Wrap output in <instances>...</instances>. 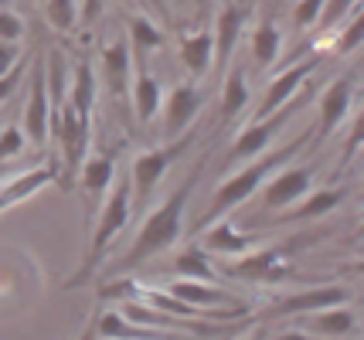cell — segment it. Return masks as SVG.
I'll list each match as a JSON object with an SVG mask.
<instances>
[{"instance_id": "cell-1", "label": "cell", "mask_w": 364, "mask_h": 340, "mask_svg": "<svg viewBox=\"0 0 364 340\" xmlns=\"http://www.w3.org/2000/svg\"><path fill=\"white\" fill-rule=\"evenodd\" d=\"M201 174H205V160H198V167L191 170V177L184 180L167 201H160L157 208L146 214L140 235L133 238L127 256L112 265V273H127L133 265H140V262L154 259L160 252H167L171 245H177L181 231H184V208H188V197H191V191L198 187V177H201Z\"/></svg>"}, {"instance_id": "cell-2", "label": "cell", "mask_w": 364, "mask_h": 340, "mask_svg": "<svg viewBox=\"0 0 364 340\" xmlns=\"http://www.w3.org/2000/svg\"><path fill=\"white\" fill-rule=\"evenodd\" d=\"M129 214H133V184H129V174L112 184V191H106L102 197V204H99V218H92V242H89V252H85V259H82L79 273L68 279V286H82V283H89L92 273L99 269V262L106 259V252H109L112 238L127 228Z\"/></svg>"}, {"instance_id": "cell-3", "label": "cell", "mask_w": 364, "mask_h": 340, "mask_svg": "<svg viewBox=\"0 0 364 340\" xmlns=\"http://www.w3.org/2000/svg\"><path fill=\"white\" fill-rule=\"evenodd\" d=\"M314 130H306L300 136V140H293L289 146H279V150H272L269 157H262L259 163H252V167H245V170H238V174H232V177L225 180L222 187L215 191V197H211V204H208L205 218L198 221V228H208L215 225L218 218H225L232 208H238L242 201H249V197L266 184V177H269L272 170H279V163H286L293 153H300L303 146H306V136H310Z\"/></svg>"}, {"instance_id": "cell-4", "label": "cell", "mask_w": 364, "mask_h": 340, "mask_svg": "<svg viewBox=\"0 0 364 340\" xmlns=\"http://www.w3.org/2000/svg\"><path fill=\"white\" fill-rule=\"evenodd\" d=\"M306 242H310V235L306 238H289V242H279V245H266L259 252L252 248V252H245V259L225 265L222 275H228V279H249V283H279V279H289V269L283 265V259H289L293 252H300Z\"/></svg>"}, {"instance_id": "cell-5", "label": "cell", "mask_w": 364, "mask_h": 340, "mask_svg": "<svg viewBox=\"0 0 364 340\" xmlns=\"http://www.w3.org/2000/svg\"><path fill=\"white\" fill-rule=\"evenodd\" d=\"M191 143H194V133H181L177 140H167L164 146H154V150L140 153L136 160L129 163V184L136 187V191H133V194H136V204H143L146 197L154 194L157 180L171 170V163H177L188 153Z\"/></svg>"}, {"instance_id": "cell-6", "label": "cell", "mask_w": 364, "mask_h": 340, "mask_svg": "<svg viewBox=\"0 0 364 340\" xmlns=\"http://www.w3.org/2000/svg\"><path fill=\"white\" fill-rule=\"evenodd\" d=\"M303 106V99L296 102V99H289L286 106H279L276 113L269 116H262V119H255L249 130H242L235 136V143H232V150H228V163H235V160H249V157H255L259 150H266L269 146V140L276 136V133L283 130L286 123H289V116L296 113Z\"/></svg>"}, {"instance_id": "cell-7", "label": "cell", "mask_w": 364, "mask_h": 340, "mask_svg": "<svg viewBox=\"0 0 364 340\" xmlns=\"http://www.w3.org/2000/svg\"><path fill=\"white\" fill-rule=\"evenodd\" d=\"M48 119H51V102H48V85H45V58H38L31 68V96L24 102V116H21V130L31 143H45L48 140Z\"/></svg>"}, {"instance_id": "cell-8", "label": "cell", "mask_w": 364, "mask_h": 340, "mask_svg": "<svg viewBox=\"0 0 364 340\" xmlns=\"http://www.w3.org/2000/svg\"><path fill=\"white\" fill-rule=\"evenodd\" d=\"M320 62H323L320 55H310L306 62H296V65L286 68L283 75H276V79H272V85L266 89V96H262V102H259V109H255V119H262V116L276 113L279 106H286L289 99L296 96V89H300L303 82H306L320 68Z\"/></svg>"}, {"instance_id": "cell-9", "label": "cell", "mask_w": 364, "mask_h": 340, "mask_svg": "<svg viewBox=\"0 0 364 340\" xmlns=\"http://www.w3.org/2000/svg\"><path fill=\"white\" fill-rule=\"evenodd\" d=\"M344 300H350V292L344 290V286L303 290V292H293V296H283V300L269 309V317H300V313H317V309L341 307Z\"/></svg>"}, {"instance_id": "cell-10", "label": "cell", "mask_w": 364, "mask_h": 340, "mask_svg": "<svg viewBox=\"0 0 364 340\" xmlns=\"http://www.w3.org/2000/svg\"><path fill=\"white\" fill-rule=\"evenodd\" d=\"M201 102L205 96L198 85H177L164 109V140H177L184 130H191L194 116L201 113Z\"/></svg>"}, {"instance_id": "cell-11", "label": "cell", "mask_w": 364, "mask_h": 340, "mask_svg": "<svg viewBox=\"0 0 364 340\" xmlns=\"http://www.w3.org/2000/svg\"><path fill=\"white\" fill-rule=\"evenodd\" d=\"M116 150H106V153H95L89 160H82L79 167V180H82V194L89 201V211H99L102 197L109 191L112 177H116Z\"/></svg>"}, {"instance_id": "cell-12", "label": "cell", "mask_w": 364, "mask_h": 340, "mask_svg": "<svg viewBox=\"0 0 364 340\" xmlns=\"http://www.w3.org/2000/svg\"><path fill=\"white\" fill-rule=\"evenodd\" d=\"M167 292H171V296H177V300H184V303H191V307H198V309L245 307V303H242V296H235V292L222 290L218 283H198V279H177V283H171V286H167Z\"/></svg>"}, {"instance_id": "cell-13", "label": "cell", "mask_w": 364, "mask_h": 340, "mask_svg": "<svg viewBox=\"0 0 364 340\" xmlns=\"http://www.w3.org/2000/svg\"><path fill=\"white\" fill-rule=\"evenodd\" d=\"M310 184H314V167H289L279 177H272V184L262 191V208H289L296 204L300 197L310 194Z\"/></svg>"}, {"instance_id": "cell-14", "label": "cell", "mask_w": 364, "mask_h": 340, "mask_svg": "<svg viewBox=\"0 0 364 340\" xmlns=\"http://www.w3.org/2000/svg\"><path fill=\"white\" fill-rule=\"evenodd\" d=\"M95 334L102 340H194V334H181V330H160V327L129 324L123 313H102Z\"/></svg>"}, {"instance_id": "cell-15", "label": "cell", "mask_w": 364, "mask_h": 340, "mask_svg": "<svg viewBox=\"0 0 364 340\" xmlns=\"http://www.w3.org/2000/svg\"><path fill=\"white\" fill-rule=\"evenodd\" d=\"M354 82H358V72H348V75H341V79L323 92V99H320V123L314 126V133H320V140H327V136L337 130V123L348 116Z\"/></svg>"}, {"instance_id": "cell-16", "label": "cell", "mask_w": 364, "mask_h": 340, "mask_svg": "<svg viewBox=\"0 0 364 340\" xmlns=\"http://www.w3.org/2000/svg\"><path fill=\"white\" fill-rule=\"evenodd\" d=\"M51 180H58V163L28 167V170H21L17 177L0 180V211H7L11 204L24 201V197H31L34 191H41L45 184H51Z\"/></svg>"}, {"instance_id": "cell-17", "label": "cell", "mask_w": 364, "mask_h": 340, "mask_svg": "<svg viewBox=\"0 0 364 340\" xmlns=\"http://www.w3.org/2000/svg\"><path fill=\"white\" fill-rule=\"evenodd\" d=\"M266 242V235H245L238 231L232 221H218V225L208 228L205 235V252L208 256H245Z\"/></svg>"}, {"instance_id": "cell-18", "label": "cell", "mask_w": 364, "mask_h": 340, "mask_svg": "<svg viewBox=\"0 0 364 340\" xmlns=\"http://www.w3.org/2000/svg\"><path fill=\"white\" fill-rule=\"evenodd\" d=\"M300 324L310 334H320V337H348L350 330L358 327V317L348 307H331V309H317V313H300Z\"/></svg>"}, {"instance_id": "cell-19", "label": "cell", "mask_w": 364, "mask_h": 340, "mask_svg": "<svg viewBox=\"0 0 364 340\" xmlns=\"http://www.w3.org/2000/svg\"><path fill=\"white\" fill-rule=\"evenodd\" d=\"M95 89H99V79H95L92 62H79L75 72H72V82H68V92H65V102L82 116H92L95 106Z\"/></svg>"}, {"instance_id": "cell-20", "label": "cell", "mask_w": 364, "mask_h": 340, "mask_svg": "<svg viewBox=\"0 0 364 340\" xmlns=\"http://www.w3.org/2000/svg\"><path fill=\"white\" fill-rule=\"evenodd\" d=\"M129 65H133V55H129L127 41H112L109 48L102 51V79H106L112 96H123L127 92Z\"/></svg>"}, {"instance_id": "cell-21", "label": "cell", "mask_w": 364, "mask_h": 340, "mask_svg": "<svg viewBox=\"0 0 364 340\" xmlns=\"http://www.w3.org/2000/svg\"><path fill=\"white\" fill-rule=\"evenodd\" d=\"M344 201V191L341 187H323V191H314V194L300 197V204L283 214L279 221H314V218H327L337 204Z\"/></svg>"}, {"instance_id": "cell-22", "label": "cell", "mask_w": 364, "mask_h": 340, "mask_svg": "<svg viewBox=\"0 0 364 340\" xmlns=\"http://www.w3.org/2000/svg\"><path fill=\"white\" fill-rule=\"evenodd\" d=\"M181 62H184L191 75H205L211 62H215V38H211V31L184 34L181 38Z\"/></svg>"}, {"instance_id": "cell-23", "label": "cell", "mask_w": 364, "mask_h": 340, "mask_svg": "<svg viewBox=\"0 0 364 340\" xmlns=\"http://www.w3.org/2000/svg\"><path fill=\"white\" fill-rule=\"evenodd\" d=\"M245 17L249 14H245L242 7H235V4L222 7V14H218V28L211 31V38L218 41V65H225V62L232 58L238 34H242V28H245Z\"/></svg>"}, {"instance_id": "cell-24", "label": "cell", "mask_w": 364, "mask_h": 340, "mask_svg": "<svg viewBox=\"0 0 364 340\" xmlns=\"http://www.w3.org/2000/svg\"><path fill=\"white\" fill-rule=\"evenodd\" d=\"M133 109L140 123H150L160 109V82L146 72V65H136V75H133Z\"/></svg>"}, {"instance_id": "cell-25", "label": "cell", "mask_w": 364, "mask_h": 340, "mask_svg": "<svg viewBox=\"0 0 364 340\" xmlns=\"http://www.w3.org/2000/svg\"><path fill=\"white\" fill-rule=\"evenodd\" d=\"M127 28H129V41H127V45H129L133 62H136V65H146V55L164 45V31H160L154 21H146V17H129Z\"/></svg>"}, {"instance_id": "cell-26", "label": "cell", "mask_w": 364, "mask_h": 340, "mask_svg": "<svg viewBox=\"0 0 364 340\" xmlns=\"http://www.w3.org/2000/svg\"><path fill=\"white\" fill-rule=\"evenodd\" d=\"M249 102V82H245V68H232L222 89V119H235Z\"/></svg>"}, {"instance_id": "cell-27", "label": "cell", "mask_w": 364, "mask_h": 340, "mask_svg": "<svg viewBox=\"0 0 364 340\" xmlns=\"http://www.w3.org/2000/svg\"><path fill=\"white\" fill-rule=\"evenodd\" d=\"M279 48H283V34L279 28L266 21V24H259L252 34V55H255V65L259 68H269L276 58H279Z\"/></svg>"}, {"instance_id": "cell-28", "label": "cell", "mask_w": 364, "mask_h": 340, "mask_svg": "<svg viewBox=\"0 0 364 340\" xmlns=\"http://www.w3.org/2000/svg\"><path fill=\"white\" fill-rule=\"evenodd\" d=\"M177 273H184V279H198V283H218V273L211 265V256L205 248H188L177 256Z\"/></svg>"}, {"instance_id": "cell-29", "label": "cell", "mask_w": 364, "mask_h": 340, "mask_svg": "<svg viewBox=\"0 0 364 340\" xmlns=\"http://www.w3.org/2000/svg\"><path fill=\"white\" fill-rule=\"evenodd\" d=\"M45 17L55 31H72L79 21V4L75 0H45Z\"/></svg>"}, {"instance_id": "cell-30", "label": "cell", "mask_w": 364, "mask_h": 340, "mask_svg": "<svg viewBox=\"0 0 364 340\" xmlns=\"http://www.w3.org/2000/svg\"><path fill=\"white\" fill-rule=\"evenodd\" d=\"M24 143H28V136L21 130V123H11L7 130H0V160H14V157H21Z\"/></svg>"}, {"instance_id": "cell-31", "label": "cell", "mask_w": 364, "mask_h": 340, "mask_svg": "<svg viewBox=\"0 0 364 340\" xmlns=\"http://www.w3.org/2000/svg\"><path fill=\"white\" fill-rule=\"evenodd\" d=\"M323 4H327V0H300V4H296V11H293V24H296V28H310V24H317Z\"/></svg>"}, {"instance_id": "cell-32", "label": "cell", "mask_w": 364, "mask_h": 340, "mask_svg": "<svg viewBox=\"0 0 364 340\" xmlns=\"http://www.w3.org/2000/svg\"><path fill=\"white\" fill-rule=\"evenodd\" d=\"M354 4H358V0H327L323 11H320V24H323V28H333L337 21L348 17V11L354 7Z\"/></svg>"}, {"instance_id": "cell-33", "label": "cell", "mask_w": 364, "mask_h": 340, "mask_svg": "<svg viewBox=\"0 0 364 340\" xmlns=\"http://www.w3.org/2000/svg\"><path fill=\"white\" fill-rule=\"evenodd\" d=\"M24 72H28V62L21 58V62H17L7 75H0V106H4V102L17 92V85H21V79H24Z\"/></svg>"}, {"instance_id": "cell-34", "label": "cell", "mask_w": 364, "mask_h": 340, "mask_svg": "<svg viewBox=\"0 0 364 340\" xmlns=\"http://www.w3.org/2000/svg\"><path fill=\"white\" fill-rule=\"evenodd\" d=\"M24 34V21L14 11H0V41H21Z\"/></svg>"}, {"instance_id": "cell-35", "label": "cell", "mask_w": 364, "mask_h": 340, "mask_svg": "<svg viewBox=\"0 0 364 340\" xmlns=\"http://www.w3.org/2000/svg\"><path fill=\"white\" fill-rule=\"evenodd\" d=\"M361 34H364V24H361V14H358V17H354V24H348V28H344V38H341L337 51H341V55L358 51V48H361Z\"/></svg>"}, {"instance_id": "cell-36", "label": "cell", "mask_w": 364, "mask_h": 340, "mask_svg": "<svg viewBox=\"0 0 364 340\" xmlns=\"http://www.w3.org/2000/svg\"><path fill=\"white\" fill-rule=\"evenodd\" d=\"M21 58H24V51H21L17 41H0V75H7Z\"/></svg>"}, {"instance_id": "cell-37", "label": "cell", "mask_w": 364, "mask_h": 340, "mask_svg": "<svg viewBox=\"0 0 364 340\" xmlns=\"http://www.w3.org/2000/svg\"><path fill=\"white\" fill-rule=\"evenodd\" d=\"M106 4H109V0H82V24L99 21V14L106 11Z\"/></svg>"}, {"instance_id": "cell-38", "label": "cell", "mask_w": 364, "mask_h": 340, "mask_svg": "<svg viewBox=\"0 0 364 340\" xmlns=\"http://www.w3.org/2000/svg\"><path fill=\"white\" fill-rule=\"evenodd\" d=\"M17 174H21L17 167H11V163H4V160H0V180H11V177H17Z\"/></svg>"}, {"instance_id": "cell-39", "label": "cell", "mask_w": 364, "mask_h": 340, "mask_svg": "<svg viewBox=\"0 0 364 340\" xmlns=\"http://www.w3.org/2000/svg\"><path fill=\"white\" fill-rule=\"evenodd\" d=\"M276 340H314V337H306V334L296 330V334H283V337H276Z\"/></svg>"}, {"instance_id": "cell-40", "label": "cell", "mask_w": 364, "mask_h": 340, "mask_svg": "<svg viewBox=\"0 0 364 340\" xmlns=\"http://www.w3.org/2000/svg\"><path fill=\"white\" fill-rule=\"evenodd\" d=\"M150 4H154V7H157L164 17H171V14H167V4H164V0H150Z\"/></svg>"}, {"instance_id": "cell-41", "label": "cell", "mask_w": 364, "mask_h": 340, "mask_svg": "<svg viewBox=\"0 0 364 340\" xmlns=\"http://www.w3.org/2000/svg\"><path fill=\"white\" fill-rule=\"evenodd\" d=\"M198 7H201V11H205V7H208V0H198Z\"/></svg>"}]
</instances>
